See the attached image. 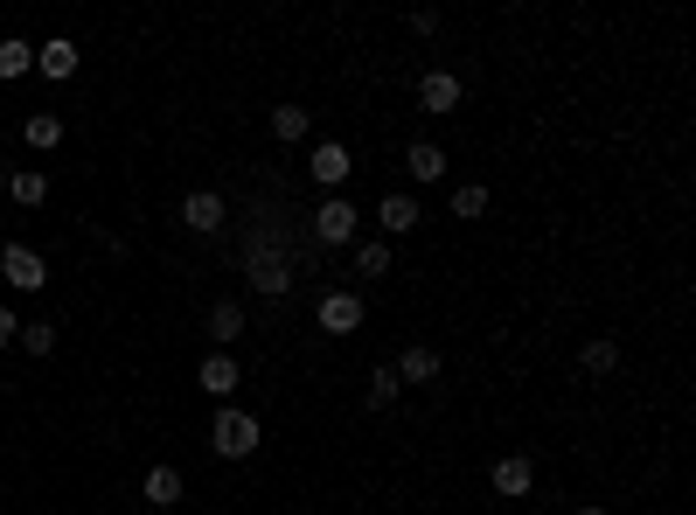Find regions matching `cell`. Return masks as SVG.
<instances>
[{"mask_svg":"<svg viewBox=\"0 0 696 515\" xmlns=\"http://www.w3.org/2000/svg\"><path fill=\"white\" fill-rule=\"evenodd\" d=\"M223 216H231V209H223L216 188H196V196H181V223H188V231L210 237V231H223Z\"/></svg>","mask_w":696,"mask_h":515,"instance_id":"9","label":"cell"},{"mask_svg":"<svg viewBox=\"0 0 696 515\" xmlns=\"http://www.w3.org/2000/svg\"><path fill=\"white\" fill-rule=\"evenodd\" d=\"M453 216H460V223L487 216V182H460V188H453Z\"/></svg>","mask_w":696,"mask_h":515,"instance_id":"21","label":"cell"},{"mask_svg":"<svg viewBox=\"0 0 696 515\" xmlns=\"http://www.w3.org/2000/svg\"><path fill=\"white\" fill-rule=\"evenodd\" d=\"M22 140L35 147V154H49V147H63V119H56V112H28V119H22Z\"/></svg>","mask_w":696,"mask_h":515,"instance_id":"15","label":"cell"},{"mask_svg":"<svg viewBox=\"0 0 696 515\" xmlns=\"http://www.w3.org/2000/svg\"><path fill=\"white\" fill-rule=\"evenodd\" d=\"M376 223H384L390 237H404V231H418V223H425V209H418V196H404V188H398V196L376 202Z\"/></svg>","mask_w":696,"mask_h":515,"instance_id":"11","label":"cell"},{"mask_svg":"<svg viewBox=\"0 0 696 515\" xmlns=\"http://www.w3.org/2000/svg\"><path fill=\"white\" fill-rule=\"evenodd\" d=\"M196 384H202V390H210V397H231V390L244 384V370H237V355H231V349H210V355H202V370H196Z\"/></svg>","mask_w":696,"mask_h":515,"instance_id":"7","label":"cell"},{"mask_svg":"<svg viewBox=\"0 0 696 515\" xmlns=\"http://www.w3.org/2000/svg\"><path fill=\"white\" fill-rule=\"evenodd\" d=\"M460 98H467V84L453 78V70H425L418 78V105L425 112H460Z\"/></svg>","mask_w":696,"mask_h":515,"instance_id":"8","label":"cell"},{"mask_svg":"<svg viewBox=\"0 0 696 515\" xmlns=\"http://www.w3.org/2000/svg\"><path fill=\"white\" fill-rule=\"evenodd\" d=\"M363 293L355 285H334V293H321V335H355L363 328Z\"/></svg>","mask_w":696,"mask_h":515,"instance_id":"4","label":"cell"},{"mask_svg":"<svg viewBox=\"0 0 696 515\" xmlns=\"http://www.w3.org/2000/svg\"><path fill=\"white\" fill-rule=\"evenodd\" d=\"M258 446H266V418H251L237 405H223L210 418V453H216V460H251Z\"/></svg>","mask_w":696,"mask_h":515,"instance_id":"1","label":"cell"},{"mask_svg":"<svg viewBox=\"0 0 696 515\" xmlns=\"http://www.w3.org/2000/svg\"><path fill=\"white\" fill-rule=\"evenodd\" d=\"M14 341H22L28 355H49L56 349V328H49V320H22V335H14Z\"/></svg>","mask_w":696,"mask_h":515,"instance_id":"25","label":"cell"},{"mask_svg":"<svg viewBox=\"0 0 696 515\" xmlns=\"http://www.w3.org/2000/svg\"><path fill=\"white\" fill-rule=\"evenodd\" d=\"M571 515H606V502H586V508H571Z\"/></svg>","mask_w":696,"mask_h":515,"instance_id":"27","label":"cell"},{"mask_svg":"<svg viewBox=\"0 0 696 515\" xmlns=\"http://www.w3.org/2000/svg\"><path fill=\"white\" fill-rule=\"evenodd\" d=\"M35 70H43V78H78V43H70V35H49L43 49H35Z\"/></svg>","mask_w":696,"mask_h":515,"instance_id":"12","label":"cell"},{"mask_svg":"<svg viewBox=\"0 0 696 515\" xmlns=\"http://www.w3.org/2000/svg\"><path fill=\"white\" fill-rule=\"evenodd\" d=\"M355 223H363V216H355L349 196H321V209H314V237H321V244H349Z\"/></svg>","mask_w":696,"mask_h":515,"instance_id":"5","label":"cell"},{"mask_svg":"<svg viewBox=\"0 0 696 515\" xmlns=\"http://www.w3.org/2000/svg\"><path fill=\"white\" fill-rule=\"evenodd\" d=\"M487 488H495L502 502H522V494L536 488V460H530V453H502V460L487 467Z\"/></svg>","mask_w":696,"mask_h":515,"instance_id":"3","label":"cell"},{"mask_svg":"<svg viewBox=\"0 0 696 515\" xmlns=\"http://www.w3.org/2000/svg\"><path fill=\"white\" fill-rule=\"evenodd\" d=\"M0 279H8L14 293H43L49 265H43V251H28V244H0Z\"/></svg>","mask_w":696,"mask_h":515,"instance_id":"2","label":"cell"},{"mask_svg":"<svg viewBox=\"0 0 696 515\" xmlns=\"http://www.w3.org/2000/svg\"><path fill=\"white\" fill-rule=\"evenodd\" d=\"M181 467H146V481H140V494H146V502H154V508H175L181 502Z\"/></svg>","mask_w":696,"mask_h":515,"instance_id":"14","label":"cell"},{"mask_svg":"<svg viewBox=\"0 0 696 515\" xmlns=\"http://www.w3.org/2000/svg\"><path fill=\"white\" fill-rule=\"evenodd\" d=\"M28 70H35V43H22V35H8V43H0V78H28Z\"/></svg>","mask_w":696,"mask_h":515,"instance_id":"18","label":"cell"},{"mask_svg":"<svg viewBox=\"0 0 696 515\" xmlns=\"http://www.w3.org/2000/svg\"><path fill=\"white\" fill-rule=\"evenodd\" d=\"M307 175L321 182V188H342L355 175V154H349L342 140H321V147H314V161H307Z\"/></svg>","mask_w":696,"mask_h":515,"instance_id":"6","label":"cell"},{"mask_svg":"<svg viewBox=\"0 0 696 515\" xmlns=\"http://www.w3.org/2000/svg\"><path fill=\"white\" fill-rule=\"evenodd\" d=\"M432 376H439V349L411 341V349L398 355V384H404V390H418V384H432Z\"/></svg>","mask_w":696,"mask_h":515,"instance_id":"13","label":"cell"},{"mask_svg":"<svg viewBox=\"0 0 696 515\" xmlns=\"http://www.w3.org/2000/svg\"><path fill=\"white\" fill-rule=\"evenodd\" d=\"M390 272V244L376 237V244H355V279H384Z\"/></svg>","mask_w":696,"mask_h":515,"instance_id":"22","label":"cell"},{"mask_svg":"<svg viewBox=\"0 0 696 515\" xmlns=\"http://www.w3.org/2000/svg\"><path fill=\"white\" fill-rule=\"evenodd\" d=\"M398 397H404V384H398V370H376V376H369V411L398 405Z\"/></svg>","mask_w":696,"mask_h":515,"instance_id":"24","label":"cell"},{"mask_svg":"<svg viewBox=\"0 0 696 515\" xmlns=\"http://www.w3.org/2000/svg\"><path fill=\"white\" fill-rule=\"evenodd\" d=\"M404 175L425 182V188L446 182V147H439V140H411V147H404Z\"/></svg>","mask_w":696,"mask_h":515,"instance_id":"10","label":"cell"},{"mask_svg":"<svg viewBox=\"0 0 696 515\" xmlns=\"http://www.w3.org/2000/svg\"><path fill=\"white\" fill-rule=\"evenodd\" d=\"M14 335H22V320H14V307H0V349H8Z\"/></svg>","mask_w":696,"mask_h":515,"instance_id":"26","label":"cell"},{"mask_svg":"<svg viewBox=\"0 0 696 515\" xmlns=\"http://www.w3.org/2000/svg\"><path fill=\"white\" fill-rule=\"evenodd\" d=\"M578 362H586L592 376H606V370H620V341H613V335H592L586 349H578Z\"/></svg>","mask_w":696,"mask_h":515,"instance_id":"20","label":"cell"},{"mask_svg":"<svg viewBox=\"0 0 696 515\" xmlns=\"http://www.w3.org/2000/svg\"><path fill=\"white\" fill-rule=\"evenodd\" d=\"M8 196L22 202V209H35V202H49V175H43V167H22V175H8Z\"/></svg>","mask_w":696,"mask_h":515,"instance_id":"17","label":"cell"},{"mask_svg":"<svg viewBox=\"0 0 696 515\" xmlns=\"http://www.w3.org/2000/svg\"><path fill=\"white\" fill-rule=\"evenodd\" d=\"M307 132H314V112L307 105H272V140H307Z\"/></svg>","mask_w":696,"mask_h":515,"instance_id":"16","label":"cell"},{"mask_svg":"<svg viewBox=\"0 0 696 515\" xmlns=\"http://www.w3.org/2000/svg\"><path fill=\"white\" fill-rule=\"evenodd\" d=\"M237 335H244V307H237V300H216V307H210V341L223 349V341H237Z\"/></svg>","mask_w":696,"mask_h":515,"instance_id":"19","label":"cell"},{"mask_svg":"<svg viewBox=\"0 0 696 515\" xmlns=\"http://www.w3.org/2000/svg\"><path fill=\"white\" fill-rule=\"evenodd\" d=\"M251 285H258V293H272V300H279V293H286V285H293L286 258H258V279H251Z\"/></svg>","mask_w":696,"mask_h":515,"instance_id":"23","label":"cell"}]
</instances>
